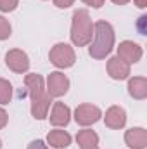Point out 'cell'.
<instances>
[{
  "instance_id": "6da1fadb",
  "label": "cell",
  "mask_w": 147,
  "mask_h": 149,
  "mask_svg": "<svg viewBox=\"0 0 147 149\" xmlns=\"http://www.w3.org/2000/svg\"><path fill=\"white\" fill-rule=\"evenodd\" d=\"M114 42H116V35H114V28L112 24L101 19L97 23H94V37L92 42L88 43V54L92 59H106L114 49Z\"/></svg>"
},
{
  "instance_id": "7a4b0ae2",
  "label": "cell",
  "mask_w": 147,
  "mask_h": 149,
  "mask_svg": "<svg viewBox=\"0 0 147 149\" xmlns=\"http://www.w3.org/2000/svg\"><path fill=\"white\" fill-rule=\"evenodd\" d=\"M71 42L74 47H87L94 37V21L87 9H76L71 17Z\"/></svg>"
},
{
  "instance_id": "3957f363",
  "label": "cell",
  "mask_w": 147,
  "mask_h": 149,
  "mask_svg": "<svg viewBox=\"0 0 147 149\" xmlns=\"http://www.w3.org/2000/svg\"><path fill=\"white\" fill-rule=\"evenodd\" d=\"M49 59L50 63L59 68V70H68L71 68L74 63H76V54H74V49L69 43H64V42H59L55 43L50 52H49Z\"/></svg>"
},
{
  "instance_id": "277c9868",
  "label": "cell",
  "mask_w": 147,
  "mask_h": 149,
  "mask_svg": "<svg viewBox=\"0 0 147 149\" xmlns=\"http://www.w3.org/2000/svg\"><path fill=\"white\" fill-rule=\"evenodd\" d=\"M101 118H102L101 108L95 104H90V102H83L74 109V121L80 127H92Z\"/></svg>"
},
{
  "instance_id": "5b68a950",
  "label": "cell",
  "mask_w": 147,
  "mask_h": 149,
  "mask_svg": "<svg viewBox=\"0 0 147 149\" xmlns=\"http://www.w3.org/2000/svg\"><path fill=\"white\" fill-rule=\"evenodd\" d=\"M45 90L50 97H62L69 90V78L61 71H52L47 76Z\"/></svg>"
},
{
  "instance_id": "8992f818",
  "label": "cell",
  "mask_w": 147,
  "mask_h": 149,
  "mask_svg": "<svg viewBox=\"0 0 147 149\" xmlns=\"http://www.w3.org/2000/svg\"><path fill=\"white\" fill-rule=\"evenodd\" d=\"M116 50H118L116 56L119 59H123L125 63H128L130 66L135 64V63H139L142 59V56H144L142 47L137 42H133V40H123V42H119V45L116 47Z\"/></svg>"
},
{
  "instance_id": "52a82bcc",
  "label": "cell",
  "mask_w": 147,
  "mask_h": 149,
  "mask_svg": "<svg viewBox=\"0 0 147 149\" xmlns=\"http://www.w3.org/2000/svg\"><path fill=\"white\" fill-rule=\"evenodd\" d=\"M5 66L17 74H23L30 70V57L21 49H12L5 54Z\"/></svg>"
},
{
  "instance_id": "ba28073f",
  "label": "cell",
  "mask_w": 147,
  "mask_h": 149,
  "mask_svg": "<svg viewBox=\"0 0 147 149\" xmlns=\"http://www.w3.org/2000/svg\"><path fill=\"white\" fill-rule=\"evenodd\" d=\"M106 70H107V74H109L112 80H126L130 78L132 74V66L128 63H125L123 59H119L118 56H112L107 59V64H106Z\"/></svg>"
},
{
  "instance_id": "9c48e42d",
  "label": "cell",
  "mask_w": 147,
  "mask_h": 149,
  "mask_svg": "<svg viewBox=\"0 0 147 149\" xmlns=\"http://www.w3.org/2000/svg\"><path fill=\"white\" fill-rule=\"evenodd\" d=\"M49 120H50V125L55 127V128H64V127H68L69 121H71V109H69V106H66V104L61 102V101L54 102Z\"/></svg>"
},
{
  "instance_id": "30bf717a",
  "label": "cell",
  "mask_w": 147,
  "mask_h": 149,
  "mask_svg": "<svg viewBox=\"0 0 147 149\" xmlns=\"http://www.w3.org/2000/svg\"><path fill=\"white\" fill-rule=\"evenodd\" d=\"M104 123L111 130H121L126 125V111L121 106H111L104 114Z\"/></svg>"
},
{
  "instance_id": "8fae6325",
  "label": "cell",
  "mask_w": 147,
  "mask_h": 149,
  "mask_svg": "<svg viewBox=\"0 0 147 149\" xmlns=\"http://www.w3.org/2000/svg\"><path fill=\"white\" fill-rule=\"evenodd\" d=\"M125 144L130 149L147 148V130L142 127H132L125 132Z\"/></svg>"
},
{
  "instance_id": "7c38bea8",
  "label": "cell",
  "mask_w": 147,
  "mask_h": 149,
  "mask_svg": "<svg viewBox=\"0 0 147 149\" xmlns=\"http://www.w3.org/2000/svg\"><path fill=\"white\" fill-rule=\"evenodd\" d=\"M24 87H26V92L30 95V101H35L38 99L42 94H45V80L43 76L38 73H28L24 76Z\"/></svg>"
},
{
  "instance_id": "4fadbf2b",
  "label": "cell",
  "mask_w": 147,
  "mask_h": 149,
  "mask_svg": "<svg viewBox=\"0 0 147 149\" xmlns=\"http://www.w3.org/2000/svg\"><path fill=\"white\" fill-rule=\"evenodd\" d=\"M71 135L69 132L62 130V128H54L47 134V146L52 149H66L71 144Z\"/></svg>"
},
{
  "instance_id": "5bb4252c",
  "label": "cell",
  "mask_w": 147,
  "mask_h": 149,
  "mask_svg": "<svg viewBox=\"0 0 147 149\" xmlns=\"http://www.w3.org/2000/svg\"><path fill=\"white\" fill-rule=\"evenodd\" d=\"M50 104H52V97H50L47 92H45V94H42L38 99L31 101V108H30L31 116H33L35 120H45V118L49 116Z\"/></svg>"
},
{
  "instance_id": "9a60e30c",
  "label": "cell",
  "mask_w": 147,
  "mask_h": 149,
  "mask_svg": "<svg viewBox=\"0 0 147 149\" xmlns=\"http://www.w3.org/2000/svg\"><path fill=\"white\" fill-rule=\"evenodd\" d=\"M128 94L135 101H144L147 97V78L146 76H133L128 78Z\"/></svg>"
},
{
  "instance_id": "2e32d148",
  "label": "cell",
  "mask_w": 147,
  "mask_h": 149,
  "mask_svg": "<svg viewBox=\"0 0 147 149\" xmlns=\"http://www.w3.org/2000/svg\"><path fill=\"white\" fill-rule=\"evenodd\" d=\"M76 142H78V146H80V148L97 146V144H99V135H97L92 128L85 127L83 130H80V132L76 134Z\"/></svg>"
},
{
  "instance_id": "e0dca14e",
  "label": "cell",
  "mask_w": 147,
  "mask_h": 149,
  "mask_svg": "<svg viewBox=\"0 0 147 149\" xmlns=\"http://www.w3.org/2000/svg\"><path fill=\"white\" fill-rule=\"evenodd\" d=\"M12 95H14V88H12V83L5 78H0V106H5L12 101Z\"/></svg>"
},
{
  "instance_id": "ac0fdd59",
  "label": "cell",
  "mask_w": 147,
  "mask_h": 149,
  "mask_svg": "<svg viewBox=\"0 0 147 149\" xmlns=\"http://www.w3.org/2000/svg\"><path fill=\"white\" fill-rule=\"evenodd\" d=\"M10 35H12V26H10L9 19L0 16V40H7V38H10Z\"/></svg>"
},
{
  "instance_id": "d6986e66",
  "label": "cell",
  "mask_w": 147,
  "mask_h": 149,
  "mask_svg": "<svg viewBox=\"0 0 147 149\" xmlns=\"http://www.w3.org/2000/svg\"><path fill=\"white\" fill-rule=\"evenodd\" d=\"M19 5V0H0V10L2 12H12Z\"/></svg>"
},
{
  "instance_id": "ffe728a7",
  "label": "cell",
  "mask_w": 147,
  "mask_h": 149,
  "mask_svg": "<svg viewBox=\"0 0 147 149\" xmlns=\"http://www.w3.org/2000/svg\"><path fill=\"white\" fill-rule=\"evenodd\" d=\"M28 149H52V148H49L45 141H42V139H35V141H31V142L28 144Z\"/></svg>"
},
{
  "instance_id": "44dd1931",
  "label": "cell",
  "mask_w": 147,
  "mask_h": 149,
  "mask_svg": "<svg viewBox=\"0 0 147 149\" xmlns=\"http://www.w3.org/2000/svg\"><path fill=\"white\" fill-rule=\"evenodd\" d=\"M74 3V0H54V5L57 9H68Z\"/></svg>"
},
{
  "instance_id": "7402d4cb",
  "label": "cell",
  "mask_w": 147,
  "mask_h": 149,
  "mask_svg": "<svg viewBox=\"0 0 147 149\" xmlns=\"http://www.w3.org/2000/svg\"><path fill=\"white\" fill-rule=\"evenodd\" d=\"M85 5H88V7H94V9H101L102 5H104V2L106 0H81Z\"/></svg>"
},
{
  "instance_id": "603a6c76",
  "label": "cell",
  "mask_w": 147,
  "mask_h": 149,
  "mask_svg": "<svg viewBox=\"0 0 147 149\" xmlns=\"http://www.w3.org/2000/svg\"><path fill=\"white\" fill-rule=\"evenodd\" d=\"M7 121H9V114H7V111L0 106V130L7 125Z\"/></svg>"
},
{
  "instance_id": "cb8c5ba5",
  "label": "cell",
  "mask_w": 147,
  "mask_h": 149,
  "mask_svg": "<svg viewBox=\"0 0 147 149\" xmlns=\"http://www.w3.org/2000/svg\"><path fill=\"white\" fill-rule=\"evenodd\" d=\"M133 3H135L139 9H146L147 7V0H133Z\"/></svg>"
},
{
  "instance_id": "d4e9b609",
  "label": "cell",
  "mask_w": 147,
  "mask_h": 149,
  "mask_svg": "<svg viewBox=\"0 0 147 149\" xmlns=\"http://www.w3.org/2000/svg\"><path fill=\"white\" fill-rule=\"evenodd\" d=\"M112 3H116V5H126L130 0H111Z\"/></svg>"
},
{
  "instance_id": "484cf974",
  "label": "cell",
  "mask_w": 147,
  "mask_h": 149,
  "mask_svg": "<svg viewBox=\"0 0 147 149\" xmlns=\"http://www.w3.org/2000/svg\"><path fill=\"white\" fill-rule=\"evenodd\" d=\"M80 149H101L99 146H90V148H80Z\"/></svg>"
},
{
  "instance_id": "4316f807",
  "label": "cell",
  "mask_w": 147,
  "mask_h": 149,
  "mask_svg": "<svg viewBox=\"0 0 147 149\" xmlns=\"http://www.w3.org/2000/svg\"><path fill=\"white\" fill-rule=\"evenodd\" d=\"M0 149H2V139H0Z\"/></svg>"
}]
</instances>
